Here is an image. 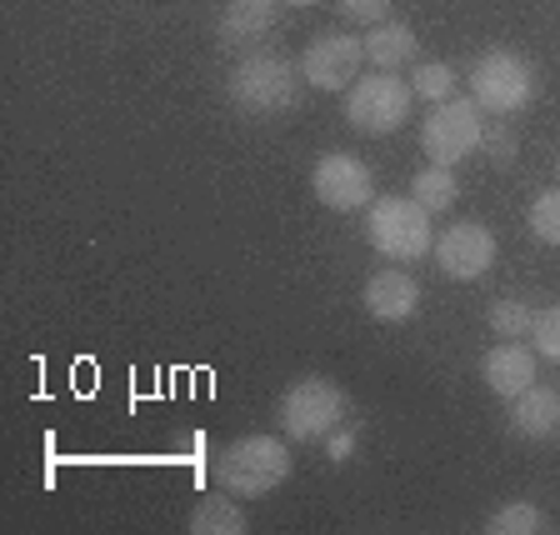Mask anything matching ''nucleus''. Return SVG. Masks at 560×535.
<instances>
[{"mask_svg": "<svg viewBox=\"0 0 560 535\" xmlns=\"http://www.w3.org/2000/svg\"><path fill=\"white\" fill-rule=\"evenodd\" d=\"M530 340H536V350L546 356V361H560V305H550V311H536Z\"/></svg>", "mask_w": 560, "mask_h": 535, "instance_id": "4be33fe9", "label": "nucleus"}, {"mask_svg": "<svg viewBox=\"0 0 560 535\" xmlns=\"http://www.w3.org/2000/svg\"><path fill=\"white\" fill-rule=\"evenodd\" d=\"M480 130H486L480 105L470 95H451L420 126V151L431 155L435 165H455V161H466L470 151H480Z\"/></svg>", "mask_w": 560, "mask_h": 535, "instance_id": "0eeeda50", "label": "nucleus"}, {"mask_svg": "<svg viewBox=\"0 0 560 535\" xmlns=\"http://www.w3.org/2000/svg\"><path fill=\"white\" fill-rule=\"evenodd\" d=\"M276 5L280 0H225L221 11V40L225 46H245V40H260V35L276 25Z\"/></svg>", "mask_w": 560, "mask_h": 535, "instance_id": "4468645a", "label": "nucleus"}, {"mask_svg": "<svg viewBox=\"0 0 560 535\" xmlns=\"http://www.w3.org/2000/svg\"><path fill=\"white\" fill-rule=\"evenodd\" d=\"M280 5H320V0H280Z\"/></svg>", "mask_w": 560, "mask_h": 535, "instance_id": "a878e982", "label": "nucleus"}, {"mask_svg": "<svg viewBox=\"0 0 560 535\" xmlns=\"http://www.w3.org/2000/svg\"><path fill=\"white\" fill-rule=\"evenodd\" d=\"M486 385L495 391L501 400H515L521 391H530L536 385V356L525 350V340H505V346L486 350Z\"/></svg>", "mask_w": 560, "mask_h": 535, "instance_id": "f8f14e48", "label": "nucleus"}, {"mask_svg": "<svg viewBox=\"0 0 560 535\" xmlns=\"http://www.w3.org/2000/svg\"><path fill=\"white\" fill-rule=\"evenodd\" d=\"M301 85H305L301 60L276 56V50H250V56L231 70L225 91H231V105L241 116L266 120V116H280V111H295Z\"/></svg>", "mask_w": 560, "mask_h": 535, "instance_id": "f257e3e1", "label": "nucleus"}, {"mask_svg": "<svg viewBox=\"0 0 560 535\" xmlns=\"http://www.w3.org/2000/svg\"><path fill=\"white\" fill-rule=\"evenodd\" d=\"M486 326L495 330L501 340H525L530 336V326H536V311L525 301H515V295H505V301H495L486 311Z\"/></svg>", "mask_w": 560, "mask_h": 535, "instance_id": "a211bd4d", "label": "nucleus"}, {"mask_svg": "<svg viewBox=\"0 0 560 535\" xmlns=\"http://www.w3.org/2000/svg\"><path fill=\"white\" fill-rule=\"evenodd\" d=\"M361 66H365V46L346 31H320L301 56V75L315 91H350L361 81Z\"/></svg>", "mask_w": 560, "mask_h": 535, "instance_id": "6e6552de", "label": "nucleus"}, {"mask_svg": "<svg viewBox=\"0 0 560 535\" xmlns=\"http://www.w3.org/2000/svg\"><path fill=\"white\" fill-rule=\"evenodd\" d=\"M336 5H340V15H346V21H355V25L390 21V0H336Z\"/></svg>", "mask_w": 560, "mask_h": 535, "instance_id": "b1692460", "label": "nucleus"}, {"mask_svg": "<svg viewBox=\"0 0 560 535\" xmlns=\"http://www.w3.org/2000/svg\"><path fill=\"white\" fill-rule=\"evenodd\" d=\"M431 256L451 280H480L495 266V231L480 221H455L445 225V235H435Z\"/></svg>", "mask_w": 560, "mask_h": 535, "instance_id": "9d476101", "label": "nucleus"}, {"mask_svg": "<svg viewBox=\"0 0 560 535\" xmlns=\"http://www.w3.org/2000/svg\"><path fill=\"white\" fill-rule=\"evenodd\" d=\"M365 241L375 245V256L385 260H420L435 251V231H431V210L420 206L416 196H381L371 200L365 216Z\"/></svg>", "mask_w": 560, "mask_h": 535, "instance_id": "7ed1b4c3", "label": "nucleus"}, {"mask_svg": "<svg viewBox=\"0 0 560 535\" xmlns=\"http://www.w3.org/2000/svg\"><path fill=\"white\" fill-rule=\"evenodd\" d=\"M486 531L490 535H530V531H546V511H540V505H530V501H511V505H501V511L490 515Z\"/></svg>", "mask_w": 560, "mask_h": 535, "instance_id": "6ab92c4d", "label": "nucleus"}, {"mask_svg": "<svg viewBox=\"0 0 560 535\" xmlns=\"http://www.w3.org/2000/svg\"><path fill=\"white\" fill-rule=\"evenodd\" d=\"M346 416H350L346 391H340L336 381H326V375L295 381L276 406V420H280V431H285V441H326L336 426H346Z\"/></svg>", "mask_w": 560, "mask_h": 535, "instance_id": "20e7f679", "label": "nucleus"}, {"mask_svg": "<svg viewBox=\"0 0 560 535\" xmlns=\"http://www.w3.org/2000/svg\"><path fill=\"white\" fill-rule=\"evenodd\" d=\"M416 305H420V286L406 276V270H375V276L365 280V315H375L385 326L410 321Z\"/></svg>", "mask_w": 560, "mask_h": 535, "instance_id": "9b49d317", "label": "nucleus"}, {"mask_svg": "<svg viewBox=\"0 0 560 535\" xmlns=\"http://www.w3.org/2000/svg\"><path fill=\"white\" fill-rule=\"evenodd\" d=\"M511 426L525 441H546V435L560 431V396L550 385H530L511 400Z\"/></svg>", "mask_w": 560, "mask_h": 535, "instance_id": "ddd939ff", "label": "nucleus"}, {"mask_svg": "<svg viewBox=\"0 0 560 535\" xmlns=\"http://www.w3.org/2000/svg\"><path fill=\"white\" fill-rule=\"evenodd\" d=\"M311 190L320 206L330 210H361L375 200V181H371V165L355 161L350 151H330L315 161L311 171Z\"/></svg>", "mask_w": 560, "mask_h": 535, "instance_id": "1a4fd4ad", "label": "nucleus"}, {"mask_svg": "<svg viewBox=\"0 0 560 535\" xmlns=\"http://www.w3.org/2000/svg\"><path fill=\"white\" fill-rule=\"evenodd\" d=\"M361 46H365V60H371L375 70H396V66H406V60H416L420 40L406 21H381L365 31Z\"/></svg>", "mask_w": 560, "mask_h": 535, "instance_id": "2eb2a0df", "label": "nucleus"}, {"mask_svg": "<svg viewBox=\"0 0 560 535\" xmlns=\"http://www.w3.org/2000/svg\"><path fill=\"white\" fill-rule=\"evenodd\" d=\"M410 196H416L420 206L435 216V210H451L455 206V196H460V181H455L451 165H425V171L410 181Z\"/></svg>", "mask_w": 560, "mask_h": 535, "instance_id": "f3484780", "label": "nucleus"}, {"mask_svg": "<svg viewBox=\"0 0 560 535\" xmlns=\"http://www.w3.org/2000/svg\"><path fill=\"white\" fill-rule=\"evenodd\" d=\"M215 480H221V490L245 496V501L270 496L276 486L291 480V451L276 435H241L215 455Z\"/></svg>", "mask_w": 560, "mask_h": 535, "instance_id": "f03ea898", "label": "nucleus"}, {"mask_svg": "<svg viewBox=\"0 0 560 535\" xmlns=\"http://www.w3.org/2000/svg\"><path fill=\"white\" fill-rule=\"evenodd\" d=\"M410 85L396 81V70H375L365 81H355L346 91V120L361 136H390V130L406 126L410 116Z\"/></svg>", "mask_w": 560, "mask_h": 535, "instance_id": "423d86ee", "label": "nucleus"}, {"mask_svg": "<svg viewBox=\"0 0 560 535\" xmlns=\"http://www.w3.org/2000/svg\"><path fill=\"white\" fill-rule=\"evenodd\" d=\"M480 151H486L490 165H511L515 161V136L505 126H486L480 130Z\"/></svg>", "mask_w": 560, "mask_h": 535, "instance_id": "5701e85b", "label": "nucleus"}, {"mask_svg": "<svg viewBox=\"0 0 560 535\" xmlns=\"http://www.w3.org/2000/svg\"><path fill=\"white\" fill-rule=\"evenodd\" d=\"M525 225H530L536 241L560 245V190H540V196L530 200V210H525Z\"/></svg>", "mask_w": 560, "mask_h": 535, "instance_id": "412c9836", "label": "nucleus"}, {"mask_svg": "<svg viewBox=\"0 0 560 535\" xmlns=\"http://www.w3.org/2000/svg\"><path fill=\"white\" fill-rule=\"evenodd\" d=\"M556 175H560V161H556Z\"/></svg>", "mask_w": 560, "mask_h": 535, "instance_id": "bb28decb", "label": "nucleus"}, {"mask_svg": "<svg viewBox=\"0 0 560 535\" xmlns=\"http://www.w3.org/2000/svg\"><path fill=\"white\" fill-rule=\"evenodd\" d=\"M326 441H330V461H346V455H350V445H355V431H346V426H336V431H330Z\"/></svg>", "mask_w": 560, "mask_h": 535, "instance_id": "393cba45", "label": "nucleus"}, {"mask_svg": "<svg viewBox=\"0 0 560 535\" xmlns=\"http://www.w3.org/2000/svg\"><path fill=\"white\" fill-rule=\"evenodd\" d=\"M190 531L196 535H245V515L235 511V496H200L196 511H190Z\"/></svg>", "mask_w": 560, "mask_h": 535, "instance_id": "dca6fc26", "label": "nucleus"}, {"mask_svg": "<svg viewBox=\"0 0 560 535\" xmlns=\"http://www.w3.org/2000/svg\"><path fill=\"white\" fill-rule=\"evenodd\" d=\"M470 101L490 116H515L536 101V66L515 50H486V56L470 66Z\"/></svg>", "mask_w": 560, "mask_h": 535, "instance_id": "39448f33", "label": "nucleus"}, {"mask_svg": "<svg viewBox=\"0 0 560 535\" xmlns=\"http://www.w3.org/2000/svg\"><path fill=\"white\" fill-rule=\"evenodd\" d=\"M455 91V70L445 66V60H420L416 70H410V95H420V101H451Z\"/></svg>", "mask_w": 560, "mask_h": 535, "instance_id": "aec40b11", "label": "nucleus"}]
</instances>
